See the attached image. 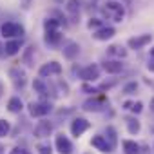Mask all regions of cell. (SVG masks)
<instances>
[{"label": "cell", "instance_id": "13", "mask_svg": "<svg viewBox=\"0 0 154 154\" xmlns=\"http://www.w3.org/2000/svg\"><path fill=\"white\" fill-rule=\"evenodd\" d=\"M9 76H11L15 87H24V85H26V72H24L20 67H13V69L9 71Z\"/></svg>", "mask_w": 154, "mask_h": 154}, {"label": "cell", "instance_id": "3", "mask_svg": "<svg viewBox=\"0 0 154 154\" xmlns=\"http://www.w3.org/2000/svg\"><path fill=\"white\" fill-rule=\"evenodd\" d=\"M51 109H53V105L49 102H44V100L42 102H31L29 103V114L33 118H42V116L49 114Z\"/></svg>", "mask_w": 154, "mask_h": 154}, {"label": "cell", "instance_id": "29", "mask_svg": "<svg viewBox=\"0 0 154 154\" xmlns=\"http://www.w3.org/2000/svg\"><path fill=\"white\" fill-rule=\"evenodd\" d=\"M87 26H89V29H96V31L103 27V26H102V20H100V18H91Z\"/></svg>", "mask_w": 154, "mask_h": 154}, {"label": "cell", "instance_id": "2", "mask_svg": "<svg viewBox=\"0 0 154 154\" xmlns=\"http://www.w3.org/2000/svg\"><path fill=\"white\" fill-rule=\"evenodd\" d=\"M0 35L4 38H17L24 35V26L18 22H4L0 26Z\"/></svg>", "mask_w": 154, "mask_h": 154}, {"label": "cell", "instance_id": "35", "mask_svg": "<svg viewBox=\"0 0 154 154\" xmlns=\"http://www.w3.org/2000/svg\"><path fill=\"white\" fill-rule=\"evenodd\" d=\"M150 58H154V47L150 49Z\"/></svg>", "mask_w": 154, "mask_h": 154}, {"label": "cell", "instance_id": "33", "mask_svg": "<svg viewBox=\"0 0 154 154\" xmlns=\"http://www.w3.org/2000/svg\"><path fill=\"white\" fill-rule=\"evenodd\" d=\"M147 69H149L150 72H154V58H150V60H149V63H147Z\"/></svg>", "mask_w": 154, "mask_h": 154}, {"label": "cell", "instance_id": "28", "mask_svg": "<svg viewBox=\"0 0 154 154\" xmlns=\"http://www.w3.org/2000/svg\"><path fill=\"white\" fill-rule=\"evenodd\" d=\"M136 91H138V84L136 82H131V84H127L123 87V94H134Z\"/></svg>", "mask_w": 154, "mask_h": 154}, {"label": "cell", "instance_id": "7", "mask_svg": "<svg viewBox=\"0 0 154 154\" xmlns=\"http://www.w3.org/2000/svg\"><path fill=\"white\" fill-rule=\"evenodd\" d=\"M54 145H56V150L60 154H72V143L69 141V138L65 134H56Z\"/></svg>", "mask_w": 154, "mask_h": 154}, {"label": "cell", "instance_id": "26", "mask_svg": "<svg viewBox=\"0 0 154 154\" xmlns=\"http://www.w3.org/2000/svg\"><path fill=\"white\" fill-rule=\"evenodd\" d=\"M9 129H11V125H9L8 120H0V138L8 136L9 134Z\"/></svg>", "mask_w": 154, "mask_h": 154}, {"label": "cell", "instance_id": "17", "mask_svg": "<svg viewBox=\"0 0 154 154\" xmlns=\"http://www.w3.org/2000/svg\"><path fill=\"white\" fill-rule=\"evenodd\" d=\"M105 102H107V100H105L103 96L93 98V100H87V102L84 103V109H85V111H94V112H96V111H100V109L105 105Z\"/></svg>", "mask_w": 154, "mask_h": 154}, {"label": "cell", "instance_id": "34", "mask_svg": "<svg viewBox=\"0 0 154 154\" xmlns=\"http://www.w3.org/2000/svg\"><path fill=\"white\" fill-rule=\"evenodd\" d=\"M150 111H152V112H154V98H152V100H150Z\"/></svg>", "mask_w": 154, "mask_h": 154}, {"label": "cell", "instance_id": "12", "mask_svg": "<svg viewBox=\"0 0 154 154\" xmlns=\"http://www.w3.org/2000/svg\"><path fill=\"white\" fill-rule=\"evenodd\" d=\"M51 132H53V125H51V122H47V120L38 122V125L35 127V136H36V138H47Z\"/></svg>", "mask_w": 154, "mask_h": 154}, {"label": "cell", "instance_id": "19", "mask_svg": "<svg viewBox=\"0 0 154 154\" xmlns=\"http://www.w3.org/2000/svg\"><path fill=\"white\" fill-rule=\"evenodd\" d=\"M33 89H35L42 98H47V96H49V87L45 85V82H44L42 78H35V82H33Z\"/></svg>", "mask_w": 154, "mask_h": 154}, {"label": "cell", "instance_id": "5", "mask_svg": "<svg viewBox=\"0 0 154 154\" xmlns=\"http://www.w3.org/2000/svg\"><path fill=\"white\" fill-rule=\"evenodd\" d=\"M91 145L94 147V149H98L100 152H103V154H111L112 150H114V145L105 138V136H102V134H96V136H93V140H91Z\"/></svg>", "mask_w": 154, "mask_h": 154}, {"label": "cell", "instance_id": "27", "mask_svg": "<svg viewBox=\"0 0 154 154\" xmlns=\"http://www.w3.org/2000/svg\"><path fill=\"white\" fill-rule=\"evenodd\" d=\"M105 134H107L105 138L116 147V129H114V127H107V129H105Z\"/></svg>", "mask_w": 154, "mask_h": 154}, {"label": "cell", "instance_id": "22", "mask_svg": "<svg viewBox=\"0 0 154 154\" xmlns=\"http://www.w3.org/2000/svg\"><path fill=\"white\" fill-rule=\"evenodd\" d=\"M8 109H9L11 112H20V111H22V100H20L18 96H13V98L8 102Z\"/></svg>", "mask_w": 154, "mask_h": 154}, {"label": "cell", "instance_id": "11", "mask_svg": "<svg viewBox=\"0 0 154 154\" xmlns=\"http://www.w3.org/2000/svg\"><path fill=\"white\" fill-rule=\"evenodd\" d=\"M114 35H116V29L109 26V27H102V29L94 31V33H93V38H94V40H100V42H107V40H111Z\"/></svg>", "mask_w": 154, "mask_h": 154}, {"label": "cell", "instance_id": "15", "mask_svg": "<svg viewBox=\"0 0 154 154\" xmlns=\"http://www.w3.org/2000/svg\"><path fill=\"white\" fill-rule=\"evenodd\" d=\"M62 51H63V56L67 60H74L76 56H78V53H80V45L76 44V42H67Z\"/></svg>", "mask_w": 154, "mask_h": 154}, {"label": "cell", "instance_id": "8", "mask_svg": "<svg viewBox=\"0 0 154 154\" xmlns=\"http://www.w3.org/2000/svg\"><path fill=\"white\" fill-rule=\"evenodd\" d=\"M150 40H152V35H138V36L129 38L127 45H129L131 49H136V51H138V49H143L145 45H149Z\"/></svg>", "mask_w": 154, "mask_h": 154}, {"label": "cell", "instance_id": "14", "mask_svg": "<svg viewBox=\"0 0 154 154\" xmlns=\"http://www.w3.org/2000/svg\"><path fill=\"white\" fill-rule=\"evenodd\" d=\"M102 67H103V71L109 72V74H118V72L123 71V63H122L120 60H105V62L102 63Z\"/></svg>", "mask_w": 154, "mask_h": 154}, {"label": "cell", "instance_id": "23", "mask_svg": "<svg viewBox=\"0 0 154 154\" xmlns=\"http://www.w3.org/2000/svg\"><path fill=\"white\" fill-rule=\"evenodd\" d=\"M125 122H127V131L131 134H138L140 132V122L136 118H127Z\"/></svg>", "mask_w": 154, "mask_h": 154}, {"label": "cell", "instance_id": "21", "mask_svg": "<svg viewBox=\"0 0 154 154\" xmlns=\"http://www.w3.org/2000/svg\"><path fill=\"white\" fill-rule=\"evenodd\" d=\"M107 53L112 54V56H120V58H125L127 56V49H123L122 45H109L107 47Z\"/></svg>", "mask_w": 154, "mask_h": 154}, {"label": "cell", "instance_id": "37", "mask_svg": "<svg viewBox=\"0 0 154 154\" xmlns=\"http://www.w3.org/2000/svg\"><path fill=\"white\" fill-rule=\"evenodd\" d=\"M2 51H4V47H2V45H0V53H2Z\"/></svg>", "mask_w": 154, "mask_h": 154}, {"label": "cell", "instance_id": "16", "mask_svg": "<svg viewBox=\"0 0 154 154\" xmlns=\"http://www.w3.org/2000/svg\"><path fill=\"white\" fill-rule=\"evenodd\" d=\"M44 40H45V44H47V45L56 47V45H60V42H62V33H60L58 29H56V31H45Z\"/></svg>", "mask_w": 154, "mask_h": 154}, {"label": "cell", "instance_id": "32", "mask_svg": "<svg viewBox=\"0 0 154 154\" xmlns=\"http://www.w3.org/2000/svg\"><path fill=\"white\" fill-rule=\"evenodd\" d=\"M82 89H84L85 93H89V94H93V93H98V89H94V87H91V85H87V84H85Z\"/></svg>", "mask_w": 154, "mask_h": 154}, {"label": "cell", "instance_id": "36", "mask_svg": "<svg viewBox=\"0 0 154 154\" xmlns=\"http://www.w3.org/2000/svg\"><path fill=\"white\" fill-rule=\"evenodd\" d=\"M2 152H4V149H2V145H0V154H2Z\"/></svg>", "mask_w": 154, "mask_h": 154}, {"label": "cell", "instance_id": "1", "mask_svg": "<svg viewBox=\"0 0 154 154\" xmlns=\"http://www.w3.org/2000/svg\"><path fill=\"white\" fill-rule=\"evenodd\" d=\"M103 15L107 18H111L112 22H122L125 17V8L122 2H116V0H109V2L103 6Z\"/></svg>", "mask_w": 154, "mask_h": 154}, {"label": "cell", "instance_id": "18", "mask_svg": "<svg viewBox=\"0 0 154 154\" xmlns=\"http://www.w3.org/2000/svg\"><path fill=\"white\" fill-rule=\"evenodd\" d=\"M20 47H22V40H9L4 45V53L8 56H13V54H17L20 51Z\"/></svg>", "mask_w": 154, "mask_h": 154}, {"label": "cell", "instance_id": "6", "mask_svg": "<svg viewBox=\"0 0 154 154\" xmlns=\"http://www.w3.org/2000/svg\"><path fill=\"white\" fill-rule=\"evenodd\" d=\"M62 72V65L58 63V62H47V63H44L40 69H38V74L42 76V78H47V76H54V74H60Z\"/></svg>", "mask_w": 154, "mask_h": 154}, {"label": "cell", "instance_id": "9", "mask_svg": "<svg viewBox=\"0 0 154 154\" xmlns=\"http://www.w3.org/2000/svg\"><path fill=\"white\" fill-rule=\"evenodd\" d=\"M89 129V122L85 120V118H74L72 120V123H71V132H72V136H82L85 131Z\"/></svg>", "mask_w": 154, "mask_h": 154}, {"label": "cell", "instance_id": "30", "mask_svg": "<svg viewBox=\"0 0 154 154\" xmlns=\"http://www.w3.org/2000/svg\"><path fill=\"white\" fill-rule=\"evenodd\" d=\"M36 149H38V154H53V150H51V145H45V143H42V145H38Z\"/></svg>", "mask_w": 154, "mask_h": 154}, {"label": "cell", "instance_id": "10", "mask_svg": "<svg viewBox=\"0 0 154 154\" xmlns=\"http://www.w3.org/2000/svg\"><path fill=\"white\" fill-rule=\"evenodd\" d=\"M85 4H87L85 0H67V4H65V11L76 18V17H80V11L85 8Z\"/></svg>", "mask_w": 154, "mask_h": 154}, {"label": "cell", "instance_id": "4", "mask_svg": "<svg viewBox=\"0 0 154 154\" xmlns=\"http://www.w3.org/2000/svg\"><path fill=\"white\" fill-rule=\"evenodd\" d=\"M78 76L84 82H94V80L100 78V67L96 63H89V65H85L78 71Z\"/></svg>", "mask_w": 154, "mask_h": 154}, {"label": "cell", "instance_id": "31", "mask_svg": "<svg viewBox=\"0 0 154 154\" xmlns=\"http://www.w3.org/2000/svg\"><path fill=\"white\" fill-rule=\"evenodd\" d=\"M131 111H132L134 114H138V112H141V111H143V103H141V102H134V103L131 105Z\"/></svg>", "mask_w": 154, "mask_h": 154}, {"label": "cell", "instance_id": "25", "mask_svg": "<svg viewBox=\"0 0 154 154\" xmlns=\"http://www.w3.org/2000/svg\"><path fill=\"white\" fill-rule=\"evenodd\" d=\"M58 26H60V20H54V18H47V20L44 22L45 31H56V29H58Z\"/></svg>", "mask_w": 154, "mask_h": 154}, {"label": "cell", "instance_id": "24", "mask_svg": "<svg viewBox=\"0 0 154 154\" xmlns=\"http://www.w3.org/2000/svg\"><path fill=\"white\" fill-rule=\"evenodd\" d=\"M33 54H35V45H29L27 49H26V53H24V63L27 65V67H31L35 62H33Z\"/></svg>", "mask_w": 154, "mask_h": 154}, {"label": "cell", "instance_id": "20", "mask_svg": "<svg viewBox=\"0 0 154 154\" xmlns=\"http://www.w3.org/2000/svg\"><path fill=\"white\" fill-rule=\"evenodd\" d=\"M123 150H125V154H140V145L132 140H125L123 141Z\"/></svg>", "mask_w": 154, "mask_h": 154}]
</instances>
